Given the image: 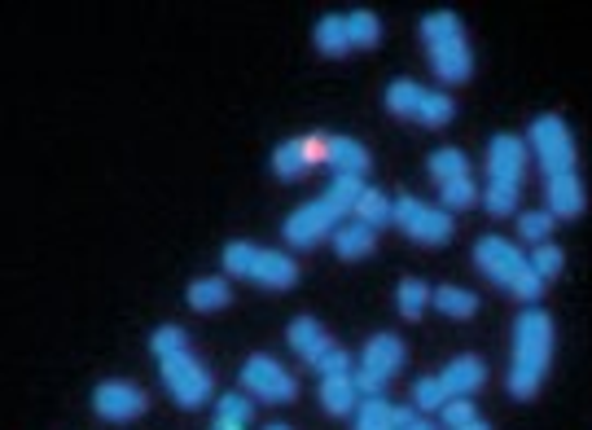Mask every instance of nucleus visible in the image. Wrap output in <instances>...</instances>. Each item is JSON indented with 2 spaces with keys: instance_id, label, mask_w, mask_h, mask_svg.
Wrapping results in <instances>:
<instances>
[{
  "instance_id": "nucleus-1",
  "label": "nucleus",
  "mask_w": 592,
  "mask_h": 430,
  "mask_svg": "<svg viewBox=\"0 0 592 430\" xmlns=\"http://www.w3.org/2000/svg\"><path fill=\"white\" fill-rule=\"evenodd\" d=\"M553 356V320L540 307H527L514 320V361H509V395L531 400L549 374Z\"/></svg>"
},
{
  "instance_id": "nucleus-2",
  "label": "nucleus",
  "mask_w": 592,
  "mask_h": 430,
  "mask_svg": "<svg viewBox=\"0 0 592 430\" xmlns=\"http://www.w3.org/2000/svg\"><path fill=\"white\" fill-rule=\"evenodd\" d=\"M421 40L430 53V66L443 84H465L474 75V53L465 40V23L452 10H434L421 18Z\"/></svg>"
},
{
  "instance_id": "nucleus-3",
  "label": "nucleus",
  "mask_w": 592,
  "mask_h": 430,
  "mask_svg": "<svg viewBox=\"0 0 592 430\" xmlns=\"http://www.w3.org/2000/svg\"><path fill=\"white\" fill-rule=\"evenodd\" d=\"M474 264L518 299H540L544 294V277L531 268V255H522L509 238H479V246H474Z\"/></svg>"
},
{
  "instance_id": "nucleus-4",
  "label": "nucleus",
  "mask_w": 592,
  "mask_h": 430,
  "mask_svg": "<svg viewBox=\"0 0 592 430\" xmlns=\"http://www.w3.org/2000/svg\"><path fill=\"white\" fill-rule=\"evenodd\" d=\"M224 268L232 277H247V281H260L268 290H290L299 281V264L281 251H268V246H251V242H228L224 246Z\"/></svg>"
},
{
  "instance_id": "nucleus-5",
  "label": "nucleus",
  "mask_w": 592,
  "mask_h": 430,
  "mask_svg": "<svg viewBox=\"0 0 592 430\" xmlns=\"http://www.w3.org/2000/svg\"><path fill=\"white\" fill-rule=\"evenodd\" d=\"M387 111L400 115V119H413L421 128H443V124H452L456 105L439 88H421L417 79H395L387 88Z\"/></svg>"
},
{
  "instance_id": "nucleus-6",
  "label": "nucleus",
  "mask_w": 592,
  "mask_h": 430,
  "mask_svg": "<svg viewBox=\"0 0 592 430\" xmlns=\"http://www.w3.org/2000/svg\"><path fill=\"white\" fill-rule=\"evenodd\" d=\"M404 339L400 334H374L361 352V361H355V391H361V400H374L382 395V387L404 369Z\"/></svg>"
},
{
  "instance_id": "nucleus-7",
  "label": "nucleus",
  "mask_w": 592,
  "mask_h": 430,
  "mask_svg": "<svg viewBox=\"0 0 592 430\" xmlns=\"http://www.w3.org/2000/svg\"><path fill=\"white\" fill-rule=\"evenodd\" d=\"M159 369H163V382H167V391H172V400H176L180 408H202V404H206V395H211V374L198 365V356H193L189 347L159 356Z\"/></svg>"
},
{
  "instance_id": "nucleus-8",
  "label": "nucleus",
  "mask_w": 592,
  "mask_h": 430,
  "mask_svg": "<svg viewBox=\"0 0 592 430\" xmlns=\"http://www.w3.org/2000/svg\"><path fill=\"white\" fill-rule=\"evenodd\" d=\"M531 150L544 167V176H566L575 172V137L562 115H540L531 124Z\"/></svg>"
},
{
  "instance_id": "nucleus-9",
  "label": "nucleus",
  "mask_w": 592,
  "mask_h": 430,
  "mask_svg": "<svg viewBox=\"0 0 592 430\" xmlns=\"http://www.w3.org/2000/svg\"><path fill=\"white\" fill-rule=\"evenodd\" d=\"M395 225H400L413 242L439 246V242L452 238V211L430 206V202H421V198H395Z\"/></svg>"
},
{
  "instance_id": "nucleus-10",
  "label": "nucleus",
  "mask_w": 592,
  "mask_h": 430,
  "mask_svg": "<svg viewBox=\"0 0 592 430\" xmlns=\"http://www.w3.org/2000/svg\"><path fill=\"white\" fill-rule=\"evenodd\" d=\"M338 225H347V215L320 193L316 202H303L290 220L281 225V233H286V242L290 246H316L320 238H329V233H338Z\"/></svg>"
},
{
  "instance_id": "nucleus-11",
  "label": "nucleus",
  "mask_w": 592,
  "mask_h": 430,
  "mask_svg": "<svg viewBox=\"0 0 592 430\" xmlns=\"http://www.w3.org/2000/svg\"><path fill=\"white\" fill-rule=\"evenodd\" d=\"M242 391L255 395V400H268V404H290L299 395V382L286 365H277L273 356H251L242 365Z\"/></svg>"
},
{
  "instance_id": "nucleus-12",
  "label": "nucleus",
  "mask_w": 592,
  "mask_h": 430,
  "mask_svg": "<svg viewBox=\"0 0 592 430\" xmlns=\"http://www.w3.org/2000/svg\"><path fill=\"white\" fill-rule=\"evenodd\" d=\"M522 167H527V150L518 137L501 132L492 146H488V185H509V189H522Z\"/></svg>"
},
{
  "instance_id": "nucleus-13",
  "label": "nucleus",
  "mask_w": 592,
  "mask_h": 430,
  "mask_svg": "<svg viewBox=\"0 0 592 430\" xmlns=\"http://www.w3.org/2000/svg\"><path fill=\"white\" fill-rule=\"evenodd\" d=\"M146 391H137L133 382H101L92 391V408L105 417V421H133L137 413H146Z\"/></svg>"
},
{
  "instance_id": "nucleus-14",
  "label": "nucleus",
  "mask_w": 592,
  "mask_h": 430,
  "mask_svg": "<svg viewBox=\"0 0 592 430\" xmlns=\"http://www.w3.org/2000/svg\"><path fill=\"white\" fill-rule=\"evenodd\" d=\"M329 159V137H303V141H286L277 154H273V167L277 176L286 180H299L303 172H312V163Z\"/></svg>"
},
{
  "instance_id": "nucleus-15",
  "label": "nucleus",
  "mask_w": 592,
  "mask_h": 430,
  "mask_svg": "<svg viewBox=\"0 0 592 430\" xmlns=\"http://www.w3.org/2000/svg\"><path fill=\"white\" fill-rule=\"evenodd\" d=\"M413 421H417V413L404 404H391L387 395L361 400V408H355V430H404Z\"/></svg>"
},
{
  "instance_id": "nucleus-16",
  "label": "nucleus",
  "mask_w": 592,
  "mask_h": 430,
  "mask_svg": "<svg viewBox=\"0 0 592 430\" xmlns=\"http://www.w3.org/2000/svg\"><path fill=\"white\" fill-rule=\"evenodd\" d=\"M544 193H549V215H553V220H575V215L583 211V202H588L583 180H579L575 172H566V176H549Z\"/></svg>"
},
{
  "instance_id": "nucleus-17",
  "label": "nucleus",
  "mask_w": 592,
  "mask_h": 430,
  "mask_svg": "<svg viewBox=\"0 0 592 430\" xmlns=\"http://www.w3.org/2000/svg\"><path fill=\"white\" fill-rule=\"evenodd\" d=\"M439 382H443L448 395H474V391L488 382V369H483L479 356H456V361L439 374Z\"/></svg>"
},
{
  "instance_id": "nucleus-18",
  "label": "nucleus",
  "mask_w": 592,
  "mask_h": 430,
  "mask_svg": "<svg viewBox=\"0 0 592 430\" xmlns=\"http://www.w3.org/2000/svg\"><path fill=\"white\" fill-rule=\"evenodd\" d=\"M325 163L333 167V176H361V180H365V172H369V150H365L361 141L329 137V159H325Z\"/></svg>"
},
{
  "instance_id": "nucleus-19",
  "label": "nucleus",
  "mask_w": 592,
  "mask_h": 430,
  "mask_svg": "<svg viewBox=\"0 0 592 430\" xmlns=\"http://www.w3.org/2000/svg\"><path fill=\"white\" fill-rule=\"evenodd\" d=\"M320 404L333 413V417H347L361 408V391H355V378L351 374H338V378H320Z\"/></svg>"
},
{
  "instance_id": "nucleus-20",
  "label": "nucleus",
  "mask_w": 592,
  "mask_h": 430,
  "mask_svg": "<svg viewBox=\"0 0 592 430\" xmlns=\"http://www.w3.org/2000/svg\"><path fill=\"white\" fill-rule=\"evenodd\" d=\"M351 220H361V225H369L378 233V229L395 225V202L382 189H365L361 202H355V211H351Z\"/></svg>"
},
{
  "instance_id": "nucleus-21",
  "label": "nucleus",
  "mask_w": 592,
  "mask_h": 430,
  "mask_svg": "<svg viewBox=\"0 0 592 430\" xmlns=\"http://www.w3.org/2000/svg\"><path fill=\"white\" fill-rule=\"evenodd\" d=\"M374 242H378V233H374L369 225H361V220H347V225H338V233H333V246H338L342 260H365V255L374 251Z\"/></svg>"
},
{
  "instance_id": "nucleus-22",
  "label": "nucleus",
  "mask_w": 592,
  "mask_h": 430,
  "mask_svg": "<svg viewBox=\"0 0 592 430\" xmlns=\"http://www.w3.org/2000/svg\"><path fill=\"white\" fill-rule=\"evenodd\" d=\"M228 303H232V290H228L224 277H198V281L189 286V307H193V312H219V307H228Z\"/></svg>"
},
{
  "instance_id": "nucleus-23",
  "label": "nucleus",
  "mask_w": 592,
  "mask_h": 430,
  "mask_svg": "<svg viewBox=\"0 0 592 430\" xmlns=\"http://www.w3.org/2000/svg\"><path fill=\"white\" fill-rule=\"evenodd\" d=\"M251 413H255L251 395H242V391L219 395V404H215V430H247V426H251Z\"/></svg>"
},
{
  "instance_id": "nucleus-24",
  "label": "nucleus",
  "mask_w": 592,
  "mask_h": 430,
  "mask_svg": "<svg viewBox=\"0 0 592 430\" xmlns=\"http://www.w3.org/2000/svg\"><path fill=\"white\" fill-rule=\"evenodd\" d=\"M316 49L325 53V58H342V53H351V36H347V14H329V18H320L316 23Z\"/></svg>"
},
{
  "instance_id": "nucleus-25",
  "label": "nucleus",
  "mask_w": 592,
  "mask_h": 430,
  "mask_svg": "<svg viewBox=\"0 0 592 430\" xmlns=\"http://www.w3.org/2000/svg\"><path fill=\"white\" fill-rule=\"evenodd\" d=\"M290 347H294V352H299V356L312 365V361H316V356L329 347V339H325V330L316 326L312 316H299L294 326H290Z\"/></svg>"
},
{
  "instance_id": "nucleus-26",
  "label": "nucleus",
  "mask_w": 592,
  "mask_h": 430,
  "mask_svg": "<svg viewBox=\"0 0 592 430\" xmlns=\"http://www.w3.org/2000/svg\"><path fill=\"white\" fill-rule=\"evenodd\" d=\"M430 299H434V307H439L443 316H474V312H479V294L461 290V286H439Z\"/></svg>"
},
{
  "instance_id": "nucleus-27",
  "label": "nucleus",
  "mask_w": 592,
  "mask_h": 430,
  "mask_svg": "<svg viewBox=\"0 0 592 430\" xmlns=\"http://www.w3.org/2000/svg\"><path fill=\"white\" fill-rule=\"evenodd\" d=\"M430 176H434V185H452V180H465L469 176V159L461 154V150H434L430 154Z\"/></svg>"
},
{
  "instance_id": "nucleus-28",
  "label": "nucleus",
  "mask_w": 592,
  "mask_h": 430,
  "mask_svg": "<svg viewBox=\"0 0 592 430\" xmlns=\"http://www.w3.org/2000/svg\"><path fill=\"white\" fill-rule=\"evenodd\" d=\"M365 189H369V185H365L361 176H333V180L325 185V198H329V202H333V206H338L342 215H351V211H355V202H361V193H365Z\"/></svg>"
},
{
  "instance_id": "nucleus-29",
  "label": "nucleus",
  "mask_w": 592,
  "mask_h": 430,
  "mask_svg": "<svg viewBox=\"0 0 592 430\" xmlns=\"http://www.w3.org/2000/svg\"><path fill=\"white\" fill-rule=\"evenodd\" d=\"M347 36H351V49H369V45H378V36H382L378 14H369V10H351V14H347Z\"/></svg>"
},
{
  "instance_id": "nucleus-30",
  "label": "nucleus",
  "mask_w": 592,
  "mask_h": 430,
  "mask_svg": "<svg viewBox=\"0 0 592 430\" xmlns=\"http://www.w3.org/2000/svg\"><path fill=\"white\" fill-rule=\"evenodd\" d=\"M430 294H434V290H430L426 281H417V277H404V281H400V312H404L408 320H417V316L426 312Z\"/></svg>"
},
{
  "instance_id": "nucleus-31",
  "label": "nucleus",
  "mask_w": 592,
  "mask_h": 430,
  "mask_svg": "<svg viewBox=\"0 0 592 430\" xmlns=\"http://www.w3.org/2000/svg\"><path fill=\"white\" fill-rule=\"evenodd\" d=\"M452 395L443 391V382L439 378H417V387H413V404L417 408H426V413H434V408H443Z\"/></svg>"
},
{
  "instance_id": "nucleus-32",
  "label": "nucleus",
  "mask_w": 592,
  "mask_h": 430,
  "mask_svg": "<svg viewBox=\"0 0 592 430\" xmlns=\"http://www.w3.org/2000/svg\"><path fill=\"white\" fill-rule=\"evenodd\" d=\"M518 229H522V242L544 246V242H549V233H553V215H549V211H527L522 220H518Z\"/></svg>"
},
{
  "instance_id": "nucleus-33",
  "label": "nucleus",
  "mask_w": 592,
  "mask_h": 430,
  "mask_svg": "<svg viewBox=\"0 0 592 430\" xmlns=\"http://www.w3.org/2000/svg\"><path fill=\"white\" fill-rule=\"evenodd\" d=\"M439 413H443V426H448V430H461V426H469V421H479V413H474V400H469V395H452Z\"/></svg>"
},
{
  "instance_id": "nucleus-34",
  "label": "nucleus",
  "mask_w": 592,
  "mask_h": 430,
  "mask_svg": "<svg viewBox=\"0 0 592 430\" xmlns=\"http://www.w3.org/2000/svg\"><path fill=\"white\" fill-rule=\"evenodd\" d=\"M479 202H483L492 215H514V211H518V189H509V185H488Z\"/></svg>"
},
{
  "instance_id": "nucleus-35",
  "label": "nucleus",
  "mask_w": 592,
  "mask_h": 430,
  "mask_svg": "<svg viewBox=\"0 0 592 430\" xmlns=\"http://www.w3.org/2000/svg\"><path fill=\"white\" fill-rule=\"evenodd\" d=\"M312 369H316L320 378H338V374H355V369H351V356H347L342 347H333V343H329V347H325V352H320V356L312 361Z\"/></svg>"
},
{
  "instance_id": "nucleus-36",
  "label": "nucleus",
  "mask_w": 592,
  "mask_h": 430,
  "mask_svg": "<svg viewBox=\"0 0 592 430\" xmlns=\"http://www.w3.org/2000/svg\"><path fill=\"white\" fill-rule=\"evenodd\" d=\"M531 268H536V273H540L544 281H549V277H557V273H562V251L544 242V246H540V251L531 255Z\"/></svg>"
},
{
  "instance_id": "nucleus-37",
  "label": "nucleus",
  "mask_w": 592,
  "mask_h": 430,
  "mask_svg": "<svg viewBox=\"0 0 592 430\" xmlns=\"http://www.w3.org/2000/svg\"><path fill=\"white\" fill-rule=\"evenodd\" d=\"M150 347H154V356H167V352H180V347H189V343H185V330L163 326V330L150 339Z\"/></svg>"
},
{
  "instance_id": "nucleus-38",
  "label": "nucleus",
  "mask_w": 592,
  "mask_h": 430,
  "mask_svg": "<svg viewBox=\"0 0 592 430\" xmlns=\"http://www.w3.org/2000/svg\"><path fill=\"white\" fill-rule=\"evenodd\" d=\"M404 430H434V426H430V421H421V417H417V421H413V426H404Z\"/></svg>"
},
{
  "instance_id": "nucleus-39",
  "label": "nucleus",
  "mask_w": 592,
  "mask_h": 430,
  "mask_svg": "<svg viewBox=\"0 0 592 430\" xmlns=\"http://www.w3.org/2000/svg\"><path fill=\"white\" fill-rule=\"evenodd\" d=\"M461 430H492V426H483V421H469V426H461Z\"/></svg>"
},
{
  "instance_id": "nucleus-40",
  "label": "nucleus",
  "mask_w": 592,
  "mask_h": 430,
  "mask_svg": "<svg viewBox=\"0 0 592 430\" xmlns=\"http://www.w3.org/2000/svg\"><path fill=\"white\" fill-rule=\"evenodd\" d=\"M268 430H290V426H268Z\"/></svg>"
}]
</instances>
